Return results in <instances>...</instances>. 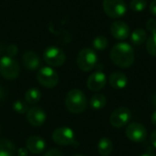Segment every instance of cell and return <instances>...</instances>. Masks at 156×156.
Wrapping results in <instances>:
<instances>
[{"mask_svg":"<svg viewBox=\"0 0 156 156\" xmlns=\"http://www.w3.org/2000/svg\"><path fill=\"white\" fill-rule=\"evenodd\" d=\"M110 57L116 66L122 69L131 67L133 64L135 58L133 47L126 42L115 44L111 50Z\"/></svg>","mask_w":156,"mask_h":156,"instance_id":"6da1fadb","label":"cell"},{"mask_svg":"<svg viewBox=\"0 0 156 156\" xmlns=\"http://www.w3.org/2000/svg\"><path fill=\"white\" fill-rule=\"evenodd\" d=\"M65 106L71 113L79 114L83 112L87 108V99L85 94L78 89L69 90L65 98Z\"/></svg>","mask_w":156,"mask_h":156,"instance_id":"7a4b0ae2","label":"cell"},{"mask_svg":"<svg viewBox=\"0 0 156 156\" xmlns=\"http://www.w3.org/2000/svg\"><path fill=\"white\" fill-rule=\"evenodd\" d=\"M98 56L96 52L91 48H83L81 49L77 57V64L78 67L85 72L90 71L93 69L97 64Z\"/></svg>","mask_w":156,"mask_h":156,"instance_id":"3957f363","label":"cell"},{"mask_svg":"<svg viewBox=\"0 0 156 156\" xmlns=\"http://www.w3.org/2000/svg\"><path fill=\"white\" fill-rule=\"evenodd\" d=\"M20 68L18 63L9 56H4L0 59V74L3 78L13 80L19 75Z\"/></svg>","mask_w":156,"mask_h":156,"instance_id":"277c9868","label":"cell"},{"mask_svg":"<svg viewBox=\"0 0 156 156\" xmlns=\"http://www.w3.org/2000/svg\"><path fill=\"white\" fill-rule=\"evenodd\" d=\"M103 10L112 18L123 16L127 12V5L123 0H103Z\"/></svg>","mask_w":156,"mask_h":156,"instance_id":"5b68a950","label":"cell"},{"mask_svg":"<svg viewBox=\"0 0 156 156\" xmlns=\"http://www.w3.org/2000/svg\"><path fill=\"white\" fill-rule=\"evenodd\" d=\"M37 80L41 86L51 89L57 86L58 75L51 67H43L37 72Z\"/></svg>","mask_w":156,"mask_h":156,"instance_id":"8992f818","label":"cell"},{"mask_svg":"<svg viewBox=\"0 0 156 156\" xmlns=\"http://www.w3.org/2000/svg\"><path fill=\"white\" fill-rule=\"evenodd\" d=\"M43 58L50 67H59L64 64L66 60V54L61 48L51 46L45 49L43 53Z\"/></svg>","mask_w":156,"mask_h":156,"instance_id":"52a82bcc","label":"cell"},{"mask_svg":"<svg viewBox=\"0 0 156 156\" xmlns=\"http://www.w3.org/2000/svg\"><path fill=\"white\" fill-rule=\"evenodd\" d=\"M52 140L55 144L61 146L71 145L75 143V133L69 127L62 126L53 132Z\"/></svg>","mask_w":156,"mask_h":156,"instance_id":"ba28073f","label":"cell"},{"mask_svg":"<svg viewBox=\"0 0 156 156\" xmlns=\"http://www.w3.org/2000/svg\"><path fill=\"white\" fill-rule=\"evenodd\" d=\"M132 119V112L126 107H120L116 109L110 117L111 124L115 128H122L126 126Z\"/></svg>","mask_w":156,"mask_h":156,"instance_id":"9c48e42d","label":"cell"},{"mask_svg":"<svg viewBox=\"0 0 156 156\" xmlns=\"http://www.w3.org/2000/svg\"><path fill=\"white\" fill-rule=\"evenodd\" d=\"M127 138L133 143H143L147 137V130L145 127L139 122L130 123L125 130Z\"/></svg>","mask_w":156,"mask_h":156,"instance_id":"30bf717a","label":"cell"},{"mask_svg":"<svg viewBox=\"0 0 156 156\" xmlns=\"http://www.w3.org/2000/svg\"><path fill=\"white\" fill-rule=\"evenodd\" d=\"M46 118L45 112L37 106H33L27 112V120L34 127H39L44 124Z\"/></svg>","mask_w":156,"mask_h":156,"instance_id":"8fae6325","label":"cell"},{"mask_svg":"<svg viewBox=\"0 0 156 156\" xmlns=\"http://www.w3.org/2000/svg\"><path fill=\"white\" fill-rule=\"evenodd\" d=\"M106 81V75L102 71H96L88 78L87 87L91 91H99L105 86Z\"/></svg>","mask_w":156,"mask_h":156,"instance_id":"7c38bea8","label":"cell"},{"mask_svg":"<svg viewBox=\"0 0 156 156\" xmlns=\"http://www.w3.org/2000/svg\"><path fill=\"white\" fill-rule=\"evenodd\" d=\"M111 33L114 38L123 40L130 36V27L124 21H115L111 26Z\"/></svg>","mask_w":156,"mask_h":156,"instance_id":"4fadbf2b","label":"cell"},{"mask_svg":"<svg viewBox=\"0 0 156 156\" xmlns=\"http://www.w3.org/2000/svg\"><path fill=\"white\" fill-rule=\"evenodd\" d=\"M26 146H27V149L30 153L34 154H41L45 150L46 142L43 138L37 136V135H33V136H30L27 140Z\"/></svg>","mask_w":156,"mask_h":156,"instance_id":"5bb4252c","label":"cell"},{"mask_svg":"<svg viewBox=\"0 0 156 156\" xmlns=\"http://www.w3.org/2000/svg\"><path fill=\"white\" fill-rule=\"evenodd\" d=\"M23 66L29 70H36L40 66L38 55L34 51H27L22 57Z\"/></svg>","mask_w":156,"mask_h":156,"instance_id":"9a60e30c","label":"cell"},{"mask_svg":"<svg viewBox=\"0 0 156 156\" xmlns=\"http://www.w3.org/2000/svg\"><path fill=\"white\" fill-rule=\"evenodd\" d=\"M109 81H110V85L115 90L124 89L128 84L127 76L124 73L120 72V71H115L112 73L110 76Z\"/></svg>","mask_w":156,"mask_h":156,"instance_id":"2e32d148","label":"cell"},{"mask_svg":"<svg viewBox=\"0 0 156 156\" xmlns=\"http://www.w3.org/2000/svg\"><path fill=\"white\" fill-rule=\"evenodd\" d=\"M97 148L101 156H110L113 150V144L109 138H101L98 143Z\"/></svg>","mask_w":156,"mask_h":156,"instance_id":"e0dca14e","label":"cell"},{"mask_svg":"<svg viewBox=\"0 0 156 156\" xmlns=\"http://www.w3.org/2000/svg\"><path fill=\"white\" fill-rule=\"evenodd\" d=\"M16 153L15 144L6 139L0 140V156H14Z\"/></svg>","mask_w":156,"mask_h":156,"instance_id":"ac0fdd59","label":"cell"},{"mask_svg":"<svg viewBox=\"0 0 156 156\" xmlns=\"http://www.w3.org/2000/svg\"><path fill=\"white\" fill-rule=\"evenodd\" d=\"M148 36L144 29L143 28H136L131 35V41L135 46H140L144 43L147 39Z\"/></svg>","mask_w":156,"mask_h":156,"instance_id":"d6986e66","label":"cell"},{"mask_svg":"<svg viewBox=\"0 0 156 156\" xmlns=\"http://www.w3.org/2000/svg\"><path fill=\"white\" fill-rule=\"evenodd\" d=\"M40 99H41V92L37 88H31L27 90L25 94V100L27 103L30 105L37 104L40 101Z\"/></svg>","mask_w":156,"mask_h":156,"instance_id":"ffe728a7","label":"cell"},{"mask_svg":"<svg viewBox=\"0 0 156 156\" xmlns=\"http://www.w3.org/2000/svg\"><path fill=\"white\" fill-rule=\"evenodd\" d=\"M107 100L103 94H95L90 98V105L93 110H101L106 106Z\"/></svg>","mask_w":156,"mask_h":156,"instance_id":"44dd1931","label":"cell"},{"mask_svg":"<svg viewBox=\"0 0 156 156\" xmlns=\"http://www.w3.org/2000/svg\"><path fill=\"white\" fill-rule=\"evenodd\" d=\"M146 50L151 56L156 57V30L151 31V36L146 39Z\"/></svg>","mask_w":156,"mask_h":156,"instance_id":"7402d4cb","label":"cell"},{"mask_svg":"<svg viewBox=\"0 0 156 156\" xmlns=\"http://www.w3.org/2000/svg\"><path fill=\"white\" fill-rule=\"evenodd\" d=\"M92 46L96 50H104L108 47V39L103 36H98L93 39Z\"/></svg>","mask_w":156,"mask_h":156,"instance_id":"603a6c76","label":"cell"},{"mask_svg":"<svg viewBox=\"0 0 156 156\" xmlns=\"http://www.w3.org/2000/svg\"><path fill=\"white\" fill-rule=\"evenodd\" d=\"M147 6L146 0H132L130 2V8L135 12H142Z\"/></svg>","mask_w":156,"mask_h":156,"instance_id":"cb8c5ba5","label":"cell"},{"mask_svg":"<svg viewBox=\"0 0 156 156\" xmlns=\"http://www.w3.org/2000/svg\"><path fill=\"white\" fill-rule=\"evenodd\" d=\"M13 110L18 113V114H24L26 113L27 111H28V107H27V103L21 101V100H17L14 103H13V106H12Z\"/></svg>","mask_w":156,"mask_h":156,"instance_id":"d4e9b609","label":"cell"},{"mask_svg":"<svg viewBox=\"0 0 156 156\" xmlns=\"http://www.w3.org/2000/svg\"><path fill=\"white\" fill-rule=\"evenodd\" d=\"M146 28L148 31L156 30V20L154 18H149L146 22Z\"/></svg>","mask_w":156,"mask_h":156,"instance_id":"484cf974","label":"cell"},{"mask_svg":"<svg viewBox=\"0 0 156 156\" xmlns=\"http://www.w3.org/2000/svg\"><path fill=\"white\" fill-rule=\"evenodd\" d=\"M16 54H17V48H16V46H15V45L8 46V48H7V56L13 58Z\"/></svg>","mask_w":156,"mask_h":156,"instance_id":"4316f807","label":"cell"},{"mask_svg":"<svg viewBox=\"0 0 156 156\" xmlns=\"http://www.w3.org/2000/svg\"><path fill=\"white\" fill-rule=\"evenodd\" d=\"M44 156H64L63 155V154L59 151V150H58V149H51V150H49V151H48Z\"/></svg>","mask_w":156,"mask_h":156,"instance_id":"83f0119b","label":"cell"},{"mask_svg":"<svg viewBox=\"0 0 156 156\" xmlns=\"http://www.w3.org/2000/svg\"><path fill=\"white\" fill-rule=\"evenodd\" d=\"M150 12L156 17V0H153L150 4Z\"/></svg>","mask_w":156,"mask_h":156,"instance_id":"f1b7e54d","label":"cell"},{"mask_svg":"<svg viewBox=\"0 0 156 156\" xmlns=\"http://www.w3.org/2000/svg\"><path fill=\"white\" fill-rule=\"evenodd\" d=\"M16 154H17V156H27L28 155V150L27 148L21 147L17 150Z\"/></svg>","mask_w":156,"mask_h":156,"instance_id":"f546056e","label":"cell"},{"mask_svg":"<svg viewBox=\"0 0 156 156\" xmlns=\"http://www.w3.org/2000/svg\"><path fill=\"white\" fill-rule=\"evenodd\" d=\"M150 141H151V144L156 149V130L154 132H153V133L151 134V137H150Z\"/></svg>","mask_w":156,"mask_h":156,"instance_id":"4dcf8cb0","label":"cell"},{"mask_svg":"<svg viewBox=\"0 0 156 156\" xmlns=\"http://www.w3.org/2000/svg\"><path fill=\"white\" fill-rule=\"evenodd\" d=\"M141 156H155V154H154V153L152 151V150H148L145 154H142Z\"/></svg>","mask_w":156,"mask_h":156,"instance_id":"1f68e13d","label":"cell"},{"mask_svg":"<svg viewBox=\"0 0 156 156\" xmlns=\"http://www.w3.org/2000/svg\"><path fill=\"white\" fill-rule=\"evenodd\" d=\"M151 121H152V122H153V124L154 125H155L156 126V111L152 114V117H151Z\"/></svg>","mask_w":156,"mask_h":156,"instance_id":"d6a6232c","label":"cell"},{"mask_svg":"<svg viewBox=\"0 0 156 156\" xmlns=\"http://www.w3.org/2000/svg\"><path fill=\"white\" fill-rule=\"evenodd\" d=\"M5 96V91H4V89L0 86V101L4 98Z\"/></svg>","mask_w":156,"mask_h":156,"instance_id":"836d02e7","label":"cell"},{"mask_svg":"<svg viewBox=\"0 0 156 156\" xmlns=\"http://www.w3.org/2000/svg\"><path fill=\"white\" fill-rule=\"evenodd\" d=\"M73 156H84V155H82V154H75V155H73Z\"/></svg>","mask_w":156,"mask_h":156,"instance_id":"e575fe53","label":"cell"}]
</instances>
